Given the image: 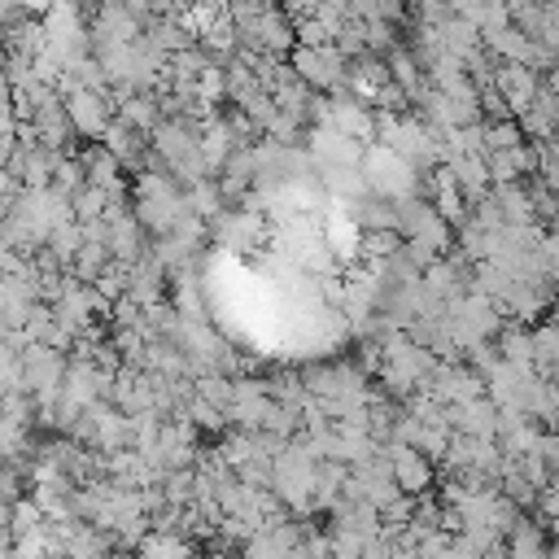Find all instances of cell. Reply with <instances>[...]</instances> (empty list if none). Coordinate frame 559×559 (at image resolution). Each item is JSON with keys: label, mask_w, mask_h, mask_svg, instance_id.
Here are the masks:
<instances>
[{"label": "cell", "mask_w": 559, "mask_h": 559, "mask_svg": "<svg viewBox=\"0 0 559 559\" xmlns=\"http://www.w3.org/2000/svg\"><path fill=\"white\" fill-rule=\"evenodd\" d=\"M131 214L140 218L144 231L170 236L192 210H188V192H179L166 170H148V175L135 179V210Z\"/></svg>", "instance_id": "obj_1"}, {"label": "cell", "mask_w": 559, "mask_h": 559, "mask_svg": "<svg viewBox=\"0 0 559 559\" xmlns=\"http://www.w3.org/2000/svg\"><path fill=\"white\" fill-rule=\"evenodd\" d=\"M358 170H362L367 192L384 197L389 205L411 201V197H415V188H419V166H411L402 153H393V148H384V144H367V148H362Z\"/></svg>", "instance_id": "obj_2"}, {"label": "cell", "mask_w": 559, "mask_h": 559, "mask_svg": "<svg viewBox=\"0 0 559 559\" xmlns=\"http://www.w3.org/2000/svg\"><path fill=\"white\" fill-rule=\"evenodd\" d=\"M293 61V74L310 87V92H336V87H345V57L336 52V44H328V48H306V44H297L293 52H288Z\"/></svg>", "instance_id": "obj_3"}, {"label": "cell", "mask_w": 559, "mask_h": 559, "mask_svg": "<svg viewBox=\"0 0 559 559\" xmlns=\"http://www.w3.org/2000/svg\"><path fill=\"white\" fill-rule=\"evenodd\" d=\"M493 92L502 96V105L511 109V118H520L542 92H546V83H542V74L537 70H528V66H511V61H498V70H493Z\"/></svg>", "instance_id": "obj_4"}, {"label": "cell", "mask_w": 559, "mask_h": 559, "mask_svg": "<svg viewBox=\"0 0 559 559\" xmlns=\"http://www.w3.org/2000/svg\"><path fill=\"white\" fill-rule=\"evenodd\" d=\"M389 476H393V485L406 493V498H424L428 489H432V459L424 454V450H415V445H389Z\"/></svg>", "instance_id": "obj_5"}, {"label": "cell", "mask_w": 559, "mask_h": 559, "mask_svg": "<svg viewBox=\"0 0 559 559\" xmlns=\"http://www.w3.org/2000/svg\"><path fill=\"white\" fill-rule=\"evenodd\" d=\"M66 114H70V127L79 135H105L109 122H114V105H109V92H92V87H74L66 96Z\"/></svg>", "instance_id": "obj_6"}, {"label": "cell", "mask_w": 559, "mask_h": 559, "mask_svg": "<svg viewBox=\"0 0 559 559\" xmlns=\"http://www.w3.org/2000/svg\"><path fill=\"white\" fill-rule=\"evenodd\" d=\"M323 127H336L341 135H349V140H358V144H371V140H376V109L362 105L358 96L341 92V96L328 100V122H323Z\"/></svg>", "instance_id": "obj_7"}, {"label": "cell", "mask_w": 559, "mask_h": 559, "mask_svg": "<svg viewBox=\"0 0 559 559\" xmlns=\"http://www.w3.org/2000/svg\"><path fill=\"white\" fill-rule=\"evenodd\" d=\"M306 140H310V157H314L319 170H328V166H358L362 148H367V144L349 140V135H341L336 127H314Z\"/></svg>", "instance_id": "obj_8"}, {"label": "cell", "mask_w": 559, "mask_h": 559, "mask_svg": "<svg viewBox=\"0 0 559 559\" xmlns=\"http://www.w3.org/2000/svg\"><path fill=\"white\" fill-rule=\"evenodd\" d=\"M502 550H507V559H550V542H546V533H542V524H533V520H515V528L502 537Z\"/></svg>", "instance_id": "obj_9"}, {"label": "cell", "mask_w": 559, "mask_h": 559, "mask_svg": "<svg viewBox=\"0 0 559 559\" xmlns=\"http://www.w3.org/2000/svg\"><path fill=\"white\" fill-rule=\"evenodd\" d=\"M140 135L144 131H135V127H127V122H109V131H105V148L122 162V166H131V162H140Z\"/></svg>", "instance_id": "obj_10"}, {"label": "cell", "mask_w": 559, "mask_h": 559, "mask_svg": "<svg viewBox=\"0 0 559 559\" xmlns=\"http://www.w3.org/2000/svg\"><path fill=\"white\" fill-rule=\"evenodd\" d=\"M140 559H192V546L183 537H175L170 528H162L140 542Z\"/></svg>", "instance_id": "obj_11"}, {"label": "cell", "mask_w": 559, "mask_h": 559, "mask_svg": "<svg viewBox=\"0 0 559 559\" xmlns=\"http://www.w3.org/2000/svg\"><path fill=\"white\" fill-rule=\"evenodd\" d=\"M118 122H127L135 131H157V105H153V96H127L118 105Z\"/></svg>", "instance_id": "obj_12"}, {"label": "cell", "mask_w": 559, "mask_h": 559, "mask_svg": "<svg viewBox=\"0 0 559 559\" xmlns=\"http://www.w3.org/2000/svg\"><path fill=\"white\" fill-rule=\"evenodd\" d=\"M13 4H17L22 13H39V17H44V13L52 9V0H13Z\"/></svg>", "instance_id": "obj_13"}, {"label": "cell", "mask_w": 559, "mask_h": 559, "mask_svg": "<svg viewBox=\"0 0 559 559\" xmlns=\"http://www.w3.org/2000/svg\"><path fill=\"white\" fill-rule=\"evenodd\" d=\"M550 559H559V524H555V542H550Z\"/></svg>", "instance_id": "obj_14"}]
</instances>
